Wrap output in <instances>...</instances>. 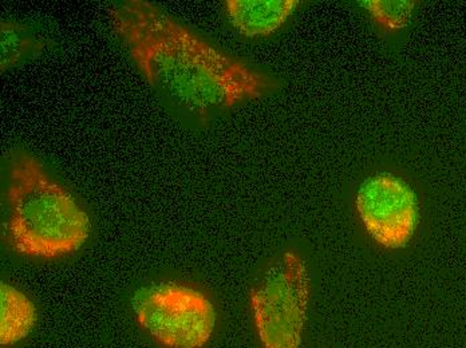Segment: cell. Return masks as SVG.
<instances>
[{
  "label": "cell",
  "instance_id": "obj_1",
  "mask_svg": "<svg viewBox=\"0 0 466 348\" xmlns=\"http://www.w3.org/2000/svg\"><path fill=\"white\" fill-rule=\"evenodd\" d=\"M113 30L147 84L176 106L203 117L274 92L268 75L216 49L145 0L112 13Z\"/></svg>",
  "mask_w": 466,
  "mask_h": 348
},
{
  "label": "cell",
  "instance_id": "obj_2",
  "mask_svg": "<svg viewBox=\"0 0 466 348\" xmlns=\"http://www.w3.org/2000/svg\"><path fill=\"white\" fill-rule=\"evenodd\" d=\"M7 203L5 236L25 256L51 260L76 254L92 234L89 214L30 153L11 157Z\"/></svg>",
  "mask_w": 466,
  "mask_h": 348
},
{
  "label": "cell",
  "instance_id": "obj_3",
  "mask_svg": "<svg viewBox=\"0 0 466 348\" xmlns=\"http://www.w3.org/2000/svg\"><path fill=\"white\" fill-rule=\"evenodd\" d=\"M311 302L306 260L286 251L252 285L249 308L261 348H302Z\"/></svg>",
  "mask_w": 466,
  "mask_h": 348
},
{
  "label": "cell",
  "instance_id": "obj_4",
  "mask_svg": "<svg viewBox=\"0 0 466 348\" xmlns=\"http://www.w3.org/2000/svg\"><path fill=\"white\" fill-rule=\"evenodd\" d=\"M132 308L142 330L161 346L203 348L218 323L215 305L201 291L175 282L138 288Z\"/></svg>",
  "mask_w": 466,
  "mask_h": 348
},
{
  "label": "cell",
  "instance_id": "obj_5",
  "mask_svg": "<svg viewBox=\"0 0 466 348\" xmlns=\"http://www.w3.org/2000/svg\"><path fill=\"white\" fill-rule=\"evenodd\" d=\"M355 208L369 236L385 249L408 247L420 226L416 191L389 172H378L360 184Z\"/></svg>",
  "mask_w": 466,
  "mask_h": 348
},
{
  "label": "cell",
  "instance_id": "obj_6",
  "mask_svg": "<svg viewBox=\"0 0 466 348\" xmlns=\"http://www.w3.org/2000/svg\"><path fill=\"white\" fill-rule=\"evenodd\" d=\"M299 0H227L229 24L247 38L268 36L291 18Z\"/></svg>",
  "mask_w": 466,
  "mask_h": 348
},
{
  "label": "cell",
  "instance_id": "obj_7",
  "mask_svg": "<svg viewBox=\"0 0 466 348\" xmlns=\"http://www.w3.org/2000/svg\"><path fill=\"white\" fill-rule=\"evenodd\" d=\"M38 321L35 305L8 283L0 284V344L14 346L30 335Z\"/></svg>",
  "mask_w": 466,
  "mask_h": 348
},
{
  "label": "cell",
  "instance_id": "obj_8",
  "mask_svg": "<svg viewBox=\"0 0 466 348\" xmlns=\"http://www.w3.org/2000/svg\"><path fill=\"white\" fill-rule=\"evenodd\" d=\"M358 5L368 11L378 25L390 31L408 27L417 5L413 0H360Z\"/></svg>",
  "mask_w": 466,
  "mask_h": 348
},
{
  "label": "cell",
  "instance_id": "obj_9",
  "mask_svg": "<svg viewBox=\"0 0 466 348\" xmlns=\"http://www.w3.org/2000/svg\"><path fill=\"white\" fill-rule=\"evenodd\" d=\"M2 54H0V66L3 72L15 66L19 61L28 54L41 49V42L28 33L27 28L22 25L3 22L2 28Z\"/></svg>",
  "mask_w": 466,
  "mask_h": 348
}]
</instances>
